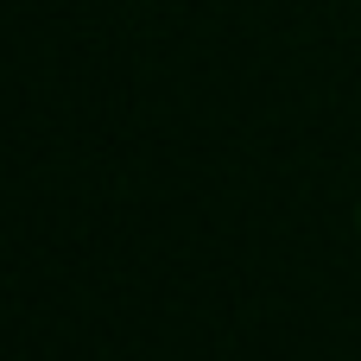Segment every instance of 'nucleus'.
I'll list each match as a JSON object with an SVG mask.
<instances>
[]
</instances>
